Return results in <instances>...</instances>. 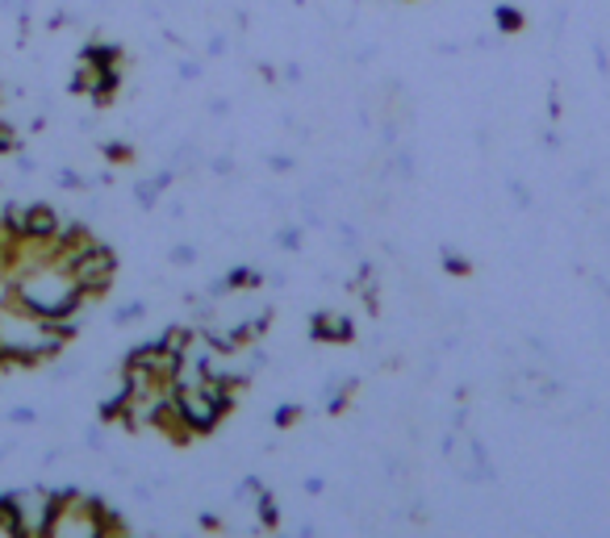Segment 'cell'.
<instances>
[{
    "mask_svg": "<svg viewBox=\"0 0 610 538\" xmlns=\"http://www.w3.org/2000/svg\"><path fill=\"white\" fill-rule=\"evenodd\" d=\"M76 321L80 317L51 321V317L25 309L18 300L0 305V363H9V368L51 363L67 347V338H76Z\"/></svg>",
    "mask_w": 610,
    "mask_h": 538,
    "instance_id": "obj_1",
    "label": "cell"
},
{
    "mask_svg": "<svg viewBox=\"0 0 610 538\" xmlns=\"http://www.w3.org/2000/svg\"><path fill=\"white\" fill-rule=\"evenodd\" d=\"M13 300L34 309V314L51 317V321H67V317L84 314V305L93 297L80 288V279L72 276L67 263L46 255V260L13 272Z\"/></svg>",
    "mask_w": 610,
    "mask_h": 538,
    "instance_id": "obj_2",
    "label": "cell"
},
{
    "mask_svg": "<svg viewBox=\"0 0 610 538\" xmlns=\"http://www.w3.org/2000/svg\"><path fill=\"white\" fill-rule=\"evenodd\" d=\"M59 488H18V493H9V502H13V514H18V530L30 538H42L51 535V521H55V509H59Z\"/></svg>",
    "mask_w": 610,
    "mask_h": 538,
    "instance_id": "obj_3",
    "label": "cell"
},
{
    "mask_svg": "<svg viewBox=\"0 0 610 538\" xmlns=\"http://www.w3.org/2000/svg\"><path fill=\"white\" fill-rule=\"evenodd\" d=\"M176 363H180V355L168 351L164 338L159 342H147V347H134L126 355V371H143V376H155V380H172Z\"/></svg>",
    "mask_w": 610,
    "mask_h": 538,
    "instance_id": "obj_4",
    "label": "cell"
},
{
    "mask_svg": "<svg viewBox=\"0 0 610 538\" xmlns=\"http://www.w3.org/2000/svg\"><path fill=\"white\" fill-rule=\"evenodd\" d=\"M176 176H180V171H176L172 163H168V168L155 171V176H147V180H134V188H130V192H134V204L151 213L155 204L164 201V192H168V188L176 184Z\"/></svg>",
    "mask_w": 610,
    "mask_h": 538,
    "instance_id": "obj_5",
    "label": "cell"
},
{
    "mask_svg": "<svg viewBox=\"0 0 610 538\" xmlns=\"http://www.w3.org/2000/svg\"><path fill=\"white\" fill-rule=\"evenodd\" d=\"M59 234H63V218H59L55 209H46V204H34V209H30V222H25V239L55 246Z\"/></svg>",
    "mask_w": 610,
    "mask_h": 538,
    "instance_id": "obj_6",
    "label": "cell"
},
{
    "mask_svg": "<svg viewBox=\"0 0 610 538\" xmlns=\"http://www.w3.org/2000/svg\"><path fill=\"white\" fill-rule=\"evenodd\" d=\"M351 335H356V326H351V317L347 314L323 309V314L314 317V338H318V342H351Z\"/></svg>",
    "mask_w": 610,
    "mask_h": 538,
    "instance_id": "obj_7",
    "label": "cell"
},
{
    "mask_svg": "<svg viewBox=\"0 0 610 538\" xmlns=\"http://www.w3.org/2000/svg\"><path fill=\"white\" fill-rule=\"evenodd\" d=\"M356 389H360V380H356V376H330V380L323 384V392H318V401H323L326 413H344Z\"/></svg>",
    "mask_w": 610,
    "mask_h": 538,
    "instance_id": "obj_8",
    "label": "cell"
},
{
    "mask_svg": "<svg viewBox=\"0 0 610 538\" xmlns=\"http://www.w3.org/2000/svg\"><path fill=\"white\" fill-rule=\"evenodd\" d=\"M168 163H172L180 176H192L197 168H206V155H201V147H197V138H185V143H176L172 147Z\"/></svg>",
    "mask_w": 610,
    "mask_h": 538,
    "instance_id": "obj_9",
    "label": "cell"
},
{
    "mask_svg": "<svg viewBox=\"0 0 610 538\" xmlns=\"http://www.w3.org/2000/svg\"><path fill=\"white\" fill-rule=\"evenodd\" d=\"M302 242H305L302 222H285L276 234H272V246H276V251H285V255H297V251H302Z\"/></svg>",
    "mask_w": 610,
    "mask_h": 538,
    "instance_id": "obj_10",
    "label": "cell"
},
{
    "mask_svg": "<svg viewBox=\"0 0 610 538\" xmlns=\"http://www.w3.org/2000/svg\"><path fill=\"white\" fill-rule=\"evenodd\" d=\"M267 488L260 476H243V481L234 484V493H230V502H239V505H255L260 497H264Z\"/></svg>",
    "mask_w": 610,
    "mask_h": 538,
    "instance_id": "obj_11",
    "label": "cell"
},
{
    "mask_svg": "<svg viewBox=\"0 0 610 538\" xmlns=\"http://www.w3.org/2000/svg\"><path fill=\"white\" fill-rule=\"evenodd\" d=\"M18 514H13V502H9V493L0 497V538H18Z\"/></svg>",
    "mask_w": 610,
    "mask_h": 538,
    "instance_id": "obj_12",
    "label": "cell"
},
{
    "mask_svg": "<svg viewBox=\"0 0 610 538\" xmlns=\"http://www.w3.org/2000/svg\"><path fill=\"white\" fill-rule=\"evenodd\" d=\"M138 317H147V300H130V305H117L114 309V326H130Z\"/></svg>",
    "mask_w": 610,
    "mask_h": 538,
    "instance_id": "obj_13",
    "label": "cell"
},
{
    "mask_svg": "<svg viewBox=\"0 0 610 538\" xmlns=\"http://www.w3.org/2000/svg\"><path fill=\"white\" fill-rule=\"evenodd\" d=\"M168 263H172V267H192V263H197V246H192V242H176L172 251H168Z\"/></svg>",
    "mask_w": 610,
    "mask_h": 538,
    "instance_id": "obj_14",
    "label": "cell"
},
{
    "mask_svg": "<svg viewBox=\"0 0 610 538\" xmlns=\"http://www.w3.org/2000/svg\"><path fill=\"white\" fill-rule=\"evenodd\" d=\"M21 150V134L0 117V155H18Z\"/></svg>",
    "mask_w": 610,
    "mask_h": 538,
    "instance_id": "obj_15",
    "label": "cell"
},
{
    "mask_svg": "<svg viewBox=\"0 0 610 538\" xmlns=\"http://www.w3.org/2000/svg\"><path fill=\"white\" fill-rule=\"evenodd\" d=\"M206 55H210V59L230 55V34H227V30H213V34L206 38Z\"/></svg>",
    "mask_w": 610,
    "mask_h": 538,
    "instance_id": "obj_16",
    "label": "cell"
},
{
    "mask_svg": "<svg viewBox=\"0 0 610 538\" xmlns=\"http://www.w3.org/2000/svg\"><path fill=\"white\" fill-rule=\"evenodd\" d=\"M55 184L59 188H72V192H76V188H88V176H80L76 168H55Z\"/></svg>",
    "mask_w": 610,
    "mask_h": 538,
    "instance_id": "obj_17",
    "label": "cell"
},
{
    "mask_svg": "<svg viewBox=\"0 0 610 538\" xmlns=\"http://www.w3.org/2000/svg\"><path fill=\"white\" fill-rule=\"evenodd\" d=\"M4 422H9V426H34V422H39V413H34L30 405H13L9 413H4Z\"/></svg>",
    "mask_w": 610,
    "mask_h": 538,
    "instance_id": "obj_18",
    "label": "cell"
},
{
    "mask_svg": "<svg viewBox=\"0 0 610 538\" xmlns=\"http://www.w3.org/2000/svg\"><path fill=\"white\" fill-rule=\"evenodd\" d=\"M389 168L398 171V176H414V155H410L406 147H398L393 150V159H389Z\"/></svg>",
    "mask_w": 610,
    "mask_h": 538,
    "instance_id": "obj_19",
    "label": "cell"
},
{
    "mask_svg": "<svg viewBox=\"0 0 610 538\" xmlns=\"http://www.w3.org/2000/svg\"><path fill=\"white\" fill-rule=\"evenodd\" d=\"M255 509H260V521H264V526H276V521H281V514H276V497H272V493H264V497L255 502Z\"/></svg>",
    "mask_w": 610,
    "mask_h": 538,
    "instance_id": "obj_20",
    "label": "cell"
},
{
    "mask_svg": "<svg viewBox=\"0 0 610 538\" xmlns=\"http://www.w3.org/2000/svg\"><path fill=\"white\" fill-rule=\"evenodd\" d=\"M201 72H206V67H201V59H180V63H176V75H180L185 84L201 80Z\"/></svg>",
    "mask_w": 610,
    "mask_h": 538,
    "instance_id": "obj_21",
    "label": "cell"
},
{
    "mask_svg": "<svg viewBox=\"0 0 610 538\" xmlns=\"http://www.w3.org/2000/svg\"><path fill=\"white\" fill-rule=\"evenodd\" d=\"M267 168H272V171H281V176H285V171L297 168V159H293L288 150H272V155H267Z\"/></svg>",
    "mask_w": 610,
    "mask_h": 538,
    "instance_id": "obj_22",
    "label": "cell"
},
{
    "mask_svg": "<svg viewBox=\"0 0 610 538\" xmlns=\"http://www.w3.org/2000/svg\"><path fill=\"white\" fill-rule=\"evenodd\" d=\"M339 246L344 251H360V230L351 222H339Z\"/></svg>",
    "mask_w": 610,
    "mask_h": 538,
    "instance_id": "obj_23",
    "label": "cell"
},
{
    "mask_svg": "<svg viewBox=\"0 0 610 538\" xmlns=\"http://www.w3.org/2000/svg\"><path fill=\"white\" fill-rule=\"evenodd\" d=\"M84 446H88V451H105V446H109V439H105V426H88V430H84Z\"/></svg>",
    "mask_w": 610,
    "mask_h": 538,
    "instance_id": "obj_24",
    "label": "cell"
},
{
    "mask_svg": "<svg viewBox=\"0 0 610 538\" xmlns=\"http://www.w3.org/2000/svg\"><path fill=\"white\" fill-rule=\"evenodd\" d=\"M76 376H80V363H72V359L51 368V380H55V384H63V380H76Z\"/></svg>",
    "mask_w": 610,
    "mask_h": 538,
    "instance_id": "obj_25",
    "label": "cell"
},
{
    "mask_svg": "<svg viewBox=\"0 0 610 538\" xmlns=\"http://www.w3.org/2000/svg\"><path fill=\"white\" fill-rule=\"evenodd\" d=\"M206 168H210L213 176H230V171H234V155H213Z\"/></svg>",
    "mask_w": 610,
    "mask_h": 538,
    "instance_id": "obj_26",
    "label": "cell"
},
{
    "mask_svg": "<svg viewBox=\"0 0 610 538\" xmlns=\"http://www.w3.org/2000/svg\"><path fill=\"white\" fill-rule=\"evenodd\" d=\"M297 418H302V409L293 405V401H288V405H281L276 409V426L285 430V426H293V422H297Z\"/></svg>",
    "mask_w": 610,
    "mask_h": 538,
    "instance_id": "obj_27",
    "label": "cell"
},
{
    "mask_svg": "<svg viewBox=\"0 0 610 538\" xmlns=\"http://www.w3.org/2000/svg\"><path fill=\"white\" fill-rule=\"evenodd\" d=\"M206 113H210L213 122H222V117H230V101H227V96H210Z\"/></svg>",
    "mask_w": 610,
    "mask_h": 538,
    "instance_id": "obj_28",
    "label": "cell"
},
{
    "mask_svg": "<svg viewBox=\"0 0 610 538\" xmlns=\"http://www.w3.org/2000/svg\"><path fill=\"white\" fill-rule=\"evenodd\" d=\"M130 497L138 505H151L155 502V484H130Z\"/></svg>",
    "mask_w": 610,
    "mask_h": 538,
    "instance_id": "obj_29",
    "label": "cell"
},
{
    "mask_svg": "<svg viewBox=\"0 0 610 538\" xmlns=\"http://www.w3.org/2000/svg\"><path fill=\"white\" fill-rule=\"evenodd\" d=\"M13 300V276H9V267L0 263V305H9Z\"/></svg>",
    "mask_w": 610,
    "mask_h": 538,
    "instance_id": "obj_30",
    "label": "cell"
},
{
    "mask_svg": "<svg viewBox=\"0 0 610 538\" xmlns=\"http://www.w3.org/2000/svg\"><path fill=\"white\" fill-rule=\"evenodd\" d=\"M302 488L309 493V497H323V493H326V481H323V476H305Z\"/></svg>",
    "mask_w": 610,
    "mask_h": 538,
    "instance_id": "obj_31",
    "label": "cell"
},
{
    "mask_svg": "<svg viewBox=\"0 0 610 538\" xmlns=\"http://www.w3.org/2000/svg\"><path fill=\"white\" fill-rule=\"evenodd\" d=\"M101 150H105L109 159H130V147H122V143H101Z\"/></svg>",
    "mask_w": 610,
    "mask_h": 538,
    "instance_id": "obj_32",
    "label": "cell"
},
{
    "mask_svg": "<svg viewBox=\"0 0 610 538\" xmlns=\"http://www.w3.org/2000/svg\"><path fill=\"white\" fill-rule=\"evenodd\" d=\"M281 80H288V84H302V67H297V63H285Z\"/></svg>",
    "mask_w": 610,
    "mask_h": 538,
    "instance_id": "obj_33",
    "label": "cell"
},
{
    "mask_svg": "<svg viewBox=\"0 0 610 538\" xmlns=\"http://www.w3.org/2000/svg\"><path fill=\"white\" fill-rule=\"evenodd\" d=\"M372 59H377V46H360L356 51V63H372Z\"/></svg>",
    "mask_w": 610,
    "mask_h": 538,
    "instance_id": "obj_34",
    "label": "cell"
},
{
    "mask_svg": "<svg viewBox=\"0 0 610 538\" xmlns=\"http://www.w3.org/2000/svg\"><path fill=\"white\" fill-rule=\"evenodd\" d=\"M18 163H21V171H25V176H30V171H39V159H34V155H21Z\"/></svg>",
    "mask_w": 610,
    "mask_h": 538,
    "instance_id": "obj_35",
    "label": "cell"
},
{
    "mask_svg": "<svg viewBox=\"0 0 610 538\" xmlns=\"http://www.w3.org/2000/svg\"><path fill=\"white\" fill-rule=\"evenodd\" d=\"M448 272H456L460 276V272H469V263H460L456 255H448Z\"/></svg>",
    "mask_w": 610,
    "mask_h": 538,
    "instance_id": "obj_36",
    "label": "cell"
},
{
    "mask_svg": "<svg viewBox=\"0 0 610 538\" xmlns=\"http://www.w3.org/2000/svg\"><path fill=\"white\" fill-rule=\"evenodd\" d=\"M297 535H302V538L318 535V526H314V521H302V526H297Z\"/></svg>",
    "mask_w": 610,
    "mask_h": 538,
    "instance_id": "obj_37",
    "label": "cell"
},
{
    "mask_svg": "<svg viewBox=\"0 0 610 538\" xmlns=\"http://www.w3.org/2000/svg\"><path fill=\"white\" fill-rule=\"evenodd\" d=\"M297 4H305V0H297Z\"/></svg>",
    "mask_w": 610,
    "mask_h": 538,
    "instance_id": "obj_38",
    "label": "cell"
}]
</instances>
